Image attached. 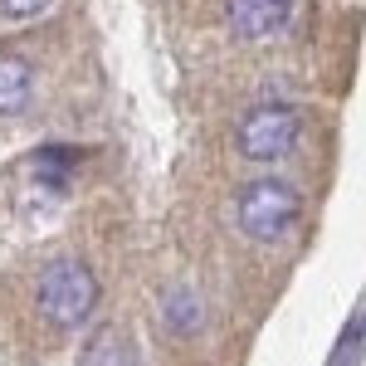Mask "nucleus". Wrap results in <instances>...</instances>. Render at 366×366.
I'll use <instances>...</instances> for the list:
<instances>
[{"mask_svg": "<svg viewBox=\"0 0 366 366\" xmlns=\"http://www.w3.org/2000/svg\"><path fill=\"white\" fill-rule=\"evenodd\" d=\"M0 10H5L10 20H34V15L49 10V0H0Z\"/></svg>", "mask_w": 366, "mask_h": 366, "instance_id": "8", "label": "nucleus"}, {"mask_svg": "<svg viewBox=\"0 0 366 366\" xmlns=\"http://www.w3.org/2000/svg\"><path fill=\"white\" fill-rule=\"evenodd\" d=\"M303 215V196L279 181V176H259L239 191V205H234V220L249 239H283L288 229L298 225Z\"/></svg>", "mask_w": 366, "mask_h": 366, "instance_id": "2", "label": "nucleus"}, {"mask_svg": "<svg viewBox=\"0 0 366 366\" xmlns=\"http://www.w3.org/2000/svg\"><path fill=\"white\" fill-rule=\"evenodd\" d=\"M29 103V64L20 54H0V117L20 113Z\"/></svg>", "mask_w": 366, "mask_h": 366, "instance_id": "6", "label": "nucleus"}, {"mask_svg": "<svg viewBox=\"0 0 366 366\" xmlns=\"http://www.w3.org/2000/svg\"><path fill=\"white\" fill-rule=\"evenodd\" d=\"M39 312L54 322V327H84L88 312L98 308V279L84 259H54L44 274H39Z\"/></svg>", "mask_w": 366, "mask_h": 366, "instance_id": "1", "label": "nucleus"}, {"mask_svg": "<svg viewBox=\"0 0 366 366\" xmlns=\"http://www.w3.org/2000/svg\"><path fill=\"white\" fill-rule=\"evenodd\" d=\"M84 366H142V357L122 332L98 327V332L88 337V347H84Z\"/></svg>", "mask_w": 366, "mask_h": 366, "instance_id": "5", "label": "nucleus"}, {"mask_svg": "<svg viewBox=\"0 0 366 366\" xmlns=\"http://www.w3.org/2000/svg\"><path fill=\"white\" fill-rule=\"evenodd\" d=\"M298 20V0H225V25L239 39H269Z\"/></svg>", "mask_w": 366, "mask_h": 366, "instance_id": "4", "label": "nucleus"}, {"mask_svg": "<svg viewBox=\"0 0 366 366\" xmlns=\"http://www.w3.org/2000/svg\"><path fill=\"white\" fill-rule=\"evenodd\" d=\"M298 132H303V117L293 113L288 103H254L249 113L239 117V152L249 162H279L298 147Z\"/></svg>", "mask_w": 366, "mask_h": 366, "instance_id": "3", "label": "nucleus"}, {"mask_svg": "<svg viewBox=\"0 0 366 366\" xmlns=\"http://www.w3.org/2000/svg\"><path fill=\"white\" fill-rule=\"evenodd\" d=\"M167 322L176 327V332H191V327H200V298L196 293H171V303H167Z\"/></svg>", "mask_w": 366, "mask_h": 366, "instance_id": "7", "label": "nucleus"}]
</instances>
